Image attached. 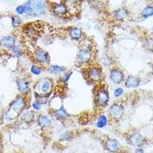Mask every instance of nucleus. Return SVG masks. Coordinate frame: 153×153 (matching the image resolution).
<instances>
[{
    "label": "nucleus",
    "instance_id": "f257e3e1",
    "mask_svg": "<svg viewBox=\"0 0 153 153\" xmlns=\"http://www.w3.org/2000/svg\"><path fill=\"white\" fill-rule=\"evenodd\" d=\"M26 105V101L25 98L19 97L15 99L11 103L9 109L6 111V113L4 114V119L6 120H12L16 119L22 113L23 110L25 109V106Z\"/></svg>",
    "mask_w": 153,
    "mask_h": 153
},
{
    "label": "nucleus",
    "instance_id": "f03ea898",
    "mask_svg": "<svg viewBox=\"0 0 153 153\" xmlns=\"http://www.w3.org/2000/svg\"><path fill=\"white\" fill-rule=\"evenodd\" d=\"M109 94H108L107 91L105 89H100L99 90L96 95V101L98 103V105L102 106H106L109 102Z\"/></svg>",
    "mask_w": 153,
    "mask_h": 153
},
{
    "label": "nucleus",
    "instance_id": "7ed1b4c3",
    "mask_svg": "<svg viewBox=\"0 0 153 153\" xmlns=\"http://www.w3.org/2000/svg\"><path fill=\"white\" fill-rule=\"evenodd\" d=\"M143 141H144V138L139 132H134L128 138V142L129 144L132 146H136V147L141 146L143 145Z\"/></svg>",
    "mask_w": 153,
    "mask_h": 153
},
{
    "label": "nucleus",
    "instance_id": "20e7f679",
    "mask_svg": "<svg viewBox=\"0 0 153 153\" xmlns=\"http://www.w3.org/2000/svg\"><path fill=\"white\" fill-rule=\"evenodd\" d=\"M124 113V108L123 106H121L118 103H114L112 105L110 108V114L112 117L114 119H120L122 117Z\"/></svg>",
    "mask_w": 153,
    "mask_h": 153
},
{
    "label": "nucleus",
    "instance_id": "39448f33",
    "mask_svg": "<svg viewBox=\"0 0 153 153\" xmlns=\"http://www.w3.org/2000/svg\"><path fill=\"white\" fill-rule=\"evenodd\" d=\"M105 146H106V149L110 152H117L120 149V143L117 139H113V138H108L106 139Z\"/></svg>",
    "mask_w": 153,
    "mask_h": 153
},
{
    "label": "nucleus",
    "instance_id": "423d86ee",
    "mask_svg": "<svg viewBox=\"0 0 153 153\" xmlns=\"http://www.w3.org/2000/svg\"><path fill=\"white\" fill-rule=\"evenodd\" d=\"M16 44V38L12 36H5L0 40V46L7 49L13 48Z\"/></svg>",
    "mask_w": 153,
    "mask_h": 153
},
{
    "label": "nucleus",
    "instance_id": "0eeeda50",
    "mask_svg": "<svg viewBox=\"0 0 153 153\" xmlns=\"http://www.w3.org/2000/svg\"><path fill=\"white\" fill-rule=\"evenodd\" d=\"M123 74L121 71L118 69L112 70L110 74V80L114 83V84H120L123 80Z\"/></svg>",
    "mask_w": 153,
    "mask_h": 153
},
{
    "label": "nucleus",
    "instance_id": "6e6552de",
    "mask_svg": "<svg viewBox=\"0 0 153 153\" xmlns=\"http://www.w3.org/2000/svg\"><path fill=\"white\" fill-rule=\"evenodd\" d=\"M52 10L54 13L57 16H65L68 12V8H67L66 5L62 2H58V3H54L53 5Z\"/></svg>",
    "mask_w": 153,
    "mask_h": 153
},
{
    "label": "nucleus",
    "instance_id": "1a4fd4ad",
    "mask_svg": "<svg viewBox=\"0 0 153 153\" xmlns=\"http://www.w3.org/2000/svg\"><path fill=\"white\" fill-rule=\"evenodd\" d=\"M91 54L88 49L82 48L77 54V61L80 63L84 64V63L88 62L89 60L91 59Z\"/></svg>",
    "mask_w": 153,
    "mask_h": 153
},
{
    "label": "nucleus",
    "instance_id": "9d476101",
    "mask_svg": "<svg viewBox=\"0 0 153 153\" xmlns=\"http://www.w3.org/2000/svg\"><path fill=\"white\" fill-rule=\"evenodd\" d=\"M45 4L42 0H35L33 3V10L35 16H41L45 13Z\"/></svg>",
    "mask_w": 153,
    "mask_h": 153
},
{
    "label": "nucleus",
    "instance_id": "9b49d317",
    "mask_svg": "<svg viewBox=\"0 0 153 153\" xmlns=\"http://www.w3.org/2000/svg\"><path fill=\"white\" fill-rule=\"evenodd\" d=\"M35 59L40 63H46L49 61V55L48 52L42 50V49L37 50L35 51Z\"/></svg>",
    "mask_w": 153,
    "mask_h": 153
},
{
    "label": "nucleus",
    "instance_id": "f8f14e48",
    "mask_svg": "<svg viewBox=\"0 0 153 153\" xmlns=\"http://www.w3.org/2000/svg\"><path fill=\"white\" fill-rule=\"evenodd\" d=\"M18 91L21 94H27L29 91V84L25 79H19L17 80Z\"/></svg>",
    "mask_w": 153,
    "mask_h": 153
},
{
    "label": "nucleus",
    "instance_id": "ddd939ff",
    "mask_svg": "<svg viewBox=\"0 0 153 153\" xmlns=\"http://www.w3.org/2000/svg\"><path fill=\"white\" fill-rule=\"evenodd\" d=\"M139 83H140V80L138 77L130 75L127 77L125 85L128 88H136L139 85Z\"/></svg>",
    "mask_w": 153,
    "mask_h": 153
},
{
    "label": "nucleus",
    "instance_id": "4468645a",
    "mask_svg": "<svg viewBox=\"0 0 153 153\" xmlns=\"http://www.w3.org/2000/svg\"><path fill=\"white\" fill-rule=\"evenodd\" d=\"M88 76L94 81H98L101 78V72L98 68H91L88 70Z\"/></svg>",
    "mask_w": 153,
    "mask_h": 153
},
{
    "label": "nucleus",
    "instance_id": "2eb2a0df",
    "mask_svg": "<svg viewBox=\"0 0 153 153\" xmlns=\"http://www.w3.org/2000/svg\"><path fill=\"white\" fill-rule=\"evenodd\" d=\"M38 124L42 128H47L51 126V121L45 115H40L38 118Z\"/></svg>",
    "mask_w": 153,
    "mask_h": 153
},
{
    "label": "nucleus",
    "instance_id": "dca6fc26",
    "mask_svg": "<svg viewBox=\"0 0 153 153\" xmlns=\"http://www.w3.org/2000/svg\"><path fill=\"white\" fill-rule=\"evenodd\" d=\"M70 36L75 41H79L82 37V31L79 28H72L70 31Z\"/></svg>",
    "mask_w": 153,
    "mask_h": 153
},
{
    "label": "nucleus",
    "instance_id": "f3484780",
    "mask_svg": "<svg viewBox=\"0 0 153 153\" xmlns=\"http://www.w3.org/2000/svg\"><path fill=\"white\" fill-rule=\"evenodd\" d=\"M54 116L56 118L60 119V120H64V119L67 118L68 117V113L65 110L64 106H61L59 109H57L55 112H54Z\"/></svg>",
    "mask_w": 153,
    "mask_h": 153
},
{
    "label": "nucleus",
    "instance_id": "a211bd4d",
    "mask_svg": "<svg viewBox=\"0 0 153 153\" xmlns=\"http://www.w3.org/2000/svg\"><path fill=\"white\" fill-rule=\"evenodd\" d=\"M51 87V82L48 79L44 80L42 82V84H40V91L42 94H46V93L49 92L50 91Z\"/></svg>",
    "mask_w": 153,
    "mask_h": 153
},
{
    "label": "nucleus",
    "instance_id": "6ab92c4d",
    "mask_svg": "<svg viewBox=\"0 0 153 153\" xmlns=\"http://www.w3.org/2000/svg\"><path fill=\"white\" fill-rule=\"evenodd\" d=\"M128 16V12L125 9H120L114 12V16L118 20H123Z\"/></svg>",
    "mask_w": 153,
    "mask_h": 153
},
{
    "label": "nucleus",
    "instance_id": "aec40b11",
    "mask_svg": "<svg viewBox=\"0 0 153 153\" xmlns=\"http://www.w3.org/2000/svg\"><path fill=\"white\" fill-rule=\"evenodd\" d=\"M34 113L31 111L25 112L22 115V120L25 123H31L34 120Z\"/></svg>",
    "mask_w": 153,
    "mask_h": 153
},
{
    "label": "nucleus",
    "instance_id": "412c9836",
    "mask_svg": "<svg viewBox=\"0 0 153 153\" xmlns=\"http://www.w3.org/2000/svg\"><path fill=\"white\" fill-rule=\"evenodd\" d=\"M106 124H107V118L104 115H101L100 117L98 118L96 126L98 128H103V127L106 126Z\"/></svg>",
    "mask_w": 153,
    "mask_h": 153
},
{
    "label": "nucleus",
    "instance_id": "4be33fe9",
    "mask_svg": "<svg viewBox=\"0 0 153 153\" xmlns=\"http://www.w3.org/2000/svg\"><path fill=\"white\" fill-rule=\"evenodd\" d=\"M49 70H50L51 73L58 74L62 73L65 71V68L63 66H60V65H51Z\"/></svg>",
    "mask_w": 153,
    "mask_h": 153
},
{
    "label": "nucleus",
    "instance_id": "5701e85b",
    "mask_svg": "<svg viewBox=\"0 0 153 153\" xmlns=\"http://www.w3.org/2000/svg\"><path fill=\"white\" fill-rule=\"evenodd\" d=\"M153 16V7L152 6H147L145 8L142 12V16L144 18H149Z\"/></svg>",
    "mask_w": 153,
    "mask_h": 153
},
{
    "label": "nucleus",
    "instance_id": "b1692460",
    "mask_svg": "<svg viewBox=\"0 0 153 153\" xmlns=\"http://www.w3.org/2000/svg\"><path fill=\"white\" fill-rule=\"evenodd\" d=\"M22 20L20 19V17L18 16H12V26L14 28H18V27L21 25Z\"/></svg>",
    "mask_w": 153,
    "mask_h": 153
},
{
    "label": "nucleus",
    "instance_id": "393cba45",
    "mask_svg": "<svg viewBox=\"0 0 153 153\" xmlns=\"http://www.w3.org/2000/svg\"><path fill=\"white\" fill-rule=\"evenodd\" d=\"M24 6H25V13L29 15V14H31L32 12H34L33 8L31 7V0H28Z\"/></svg>",
    "mask_w": 153,
    "mask_h": 153
},
{
    "label": "nucleus",
    "instance_id": "a878e982",
    "mask_svg": "<svg viewBox=\"0 0 153 153\" xmlns=\"http://www.w3.org/2000/svg\"><path fill=\"white\" fill-rule=\"evenodd\" d=\"M31 72L35 75H39L41 74V72H42V70H41L40 68H38V67L34 65V66H32L31 68Z\"/></svg>",
    "mask_w": 153,
    "mask_h": 153
},
{
    "label": "nucleus",
    "instance_id": "bb28decb",
    "mask_svg": "<svg viewBox=\"0 0 153 153\" xmlns=\"http://www.w3.org/2000/svg\"><path fill=\"white\" fill-rule=\"evenodd\" d=\"M12 51H13V54L16 56H20L22 54V50L19 46L15 45L14 48H12Z\"/></svg>",
    "mask_w": 153,
    "mask_h": 153
},
{
    "label": "nucleus",
    "instance_id": "cd10ccee",
    "mask_svg": "<svg viewBox=\"0 0 153 153\" xmlns=\"http://www.w3.org/2000/svg\"><path fill=\"white\" fill-rule=\"evenodd\" d=\"M16 12L18 15H22L25 13V6L24 5H19L16 8Z\"/></svg>",
    "mask_w": 153,
    "mask_h": 153
},
{
    "label": "nucleus",
    "instance_id": "c85d7f7f",
    "mask_svg": "<svg viewBox=\"0 0 153 153\" xmlns=\"http://www.w3.org/2000/svg\"><path fill=\"white\" fill-rule=\"evenodd\" d=\"M123 94V88H121V87H119V88L116 89L114 91V96L116 97H120Z\"/></svg>",
    "mask_w": 153,
    "mask_h": 153
},
{
    "label": "nucleus",
    "instance_id": "c756f323",
    "mask_svg": "<svg viewBox=\"0 0 153 153\" xmlns=\"http://www.w3.org/2000/svg\"><path fill=\"white\" fill-rule=\"evenodd\" d=\"M146 47L148 48L149 50L153 51V38H151V39H149L146 42Z\"/></svg>",
    "mask_w": 153,
    "mask_h": 153
},
{
    "label": "nucleus",
    "instance_id": "7c9ffc66",
    "mask_svg": "<svg viewBox=\"0 0 153 153\" xmlns=\"http://www.w3.org/2000/svg\"><path fill=\"white\" fill-rule=\"evenodd\" d=\"M72 74V72L71 71L69 73V72H68V73L66 74L65 75V76H63L62 77V81L65 82V83H66V82H68V80H69L70 77H71V76Z\"/></svg>",
    "mask_w": 153,
    "mask_h": 153
},
{
    "label": "nucleus",
    "instance_id": "2f4dec72",
    "mask_svg": "<svg viewBox=\"0 0 153 153\" xmlns=\"http://www.w3.org/2000/svg\"><path fill=\"white\" fill-rule=\"evenodd\" d=\"M32 106H33L34 109L36 110H41V104L38 103V102H34V103H32Z\"/></svg>",
    "mask_w": 153,
    "mask_h": 153
},
{
    "label": "nucleus",
    "instance_id": "473e14b6",
    "mask_svg": "<svg viewBox=\"0 0 153 153\" xmlns=\"http://www.w3.org/2000/svg\"><path fill=\"white\" fill-rule=\"evenodd\" d=\"M69 133H68V132H66V133L63 134L62 136H61V139H62V140H66V139H69Z\"/></svg>",
    "mask_w": 153,
    "mask_h": 153
},
{
    "label": "nucleus",
    "instance_id": "72a5a7b5",
    "mask_svg": "<svg viewBox=\"0 0 153 153\" xmlns=\"http://www.w3.org/2000/svg\"><path fill=\"white\" fill-rule=\"evenodd\" d=\"M65 1H66L67 2H68V3L72 4V3H75V2H76L78 0H65Z\"/></svg>",
    "mask_w": 153,
    "mask_h": 153
},
{
    "label": "nucleus",
    "instance_id": "f704fd0d",
    "mask_svg": "<svg viewBox=\"0 0 153 153\" xmlns=\"http://www.w3.org/2000/svg\"><path fill=\"white\" fill-rule=\"evenodd\" d=\"M136 153H143V149H136Z\"/></svg>",
    "mask_w": 153,
    "mask_h": 153
},
{
    "label": "nucleus",
    "instance_id": "c9c22d12",
    "mask_svg": "<svg viewBox=\"0 0 153 153\" xmlns=\"http://www.w3.org/2000/svg\"><path fill=\"white\" fill-rule=\"evenodd\" d=\"M152 73H153V65H152Z\"/></svg>",
    "mask_w": 153,
    "mask_h": 153
},
{
    "label": "nucleus",
    "instance_id": "e433bc0d",
    "mask_svg": "<svg viewBox=\"0 0 153 153\" xmlns=\"http://www.w3.org/2000/svg\"><path fill=\"white\" fill-rule=\"evenodd\" d=\"M89 1H94V0H89Z\"/></svg>",
    "mask_w": 153,
    "mask_h": 153
}]
</instances>
